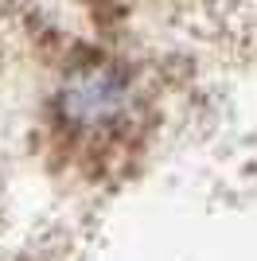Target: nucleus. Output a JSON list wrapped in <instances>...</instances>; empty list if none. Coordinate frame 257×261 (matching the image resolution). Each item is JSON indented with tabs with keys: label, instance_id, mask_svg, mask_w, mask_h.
Listing matches in <instances>:
<instances>
[{
	"label": "nucleus",
	"instance_id": "f257e3e1",
	"mask_svg": "<svg viewBox=\"0 0 257 261\" xmlns=\"http://www.w3.org/2000/svg\"><path fill=\"white\" fill-rule=\"evenodd\" d=\"M125 106V86L121 78L106 66H90L78 70L59 94V113L70 125H97V121L117 117Z\"/></svg>",
	"mask_w": 257,
	"mask_h": 261
}]
</instances>
